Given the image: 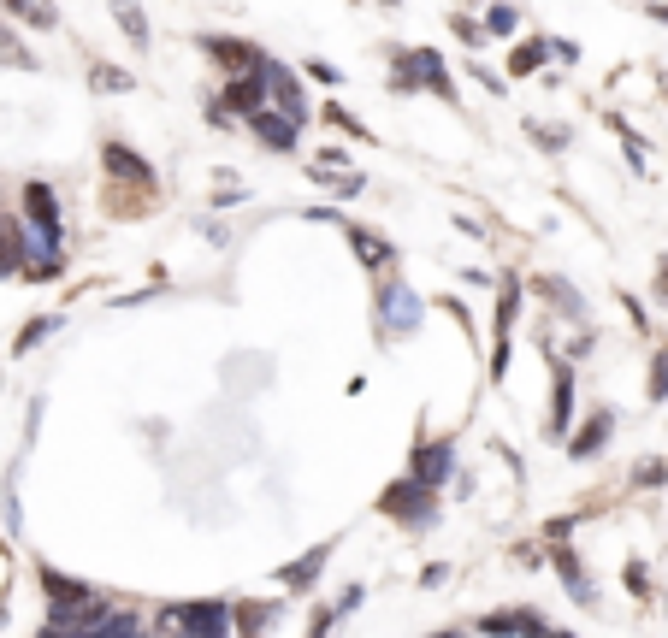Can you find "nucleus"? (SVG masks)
Here are the masks:
<instances>
[{
	"instance_id": "obj_13",
	"label": "nucleus",
	"mask_w": 668,
	"mask_h": 638,
	"mask_svg": "<svg viewBox=\"0 0 668 638\" xmlns=\"http://www.w3.org/2000/svg\"><path fill=\"white\" fill-rule=\"evenodd\" d=\"M332 550H337V538H326V544H314L308 556H296L290 568H278V585H284V591H308V585L320 579V568L332 562Z\"/></svg>"
},
{
	"instance_id": "obj_1",
	"label": "nucleus",
	"mask_w": 668,
	"mask_h": 638,
	"mask_svg": "<svg viewBox=\"0 0 668 638\" xmlns=\"http://www.w3.org/2000/svg\"><path fill=\"white\" fill-rule=\"evenodd\" d=\"M391 89H397V95L426 89V95H438L444 107H456V83H450V65H444V54H438V48H397Z\"/></svg>"
},
{
	"instance_id": "obj_37",
	"label": "nucleus",
	"mask_w": 668,
	"mask_h": 638,
	"mask_svg": "<svg viewBox=\"0 0 668 638\" xmlns=\"http://www.w3.org/2000/svg\"><path fill=\"white\" fill-rule=\"evenodd\" d=\"M645 18H657V24H668V0H657V6H645Z\"/></svg>"
},
{
	"instance_id": "obj_33",
	"label": "nucleus",
	"mask_w": 668,
	"mask_h": 638,
	"mask_svg": "<svg viewBox=\"0 0 668 638\" xmlns=\"http://www.w3.org/2000/svg\"><path fill=\"white\" fill-rule=\"evenodd\" d=\"M0 54H12V60H18V65H30V54H24V48H18V42L6 36V24H0Z\"/></svg>"
},
{
	"instance_id": "obj_17",
	"label": "nucleus",
	"mask_w": 668,
	"mask_h": 638,
	"mask_svg": "<svg viewBox=\"0 0 668 638\" xmlns=\"http://www.w3.org/2000/svg\"><path fill=\"white\" fill-rule=\"evenodd\" d=\"M0 6H6L18 24H30V30H54V24H60V6H54V0H0Z\"/></svg>"
},
{
	"instance_id": "obj_30",
	"label": "nucleus",
	"mask_w": 668,
	"mask_h": 638,
	"mask_svg": "<svg viewBox=\"0 0 668 638\" xmlns=\"http://www.w3.org/2000/svg\"><path fill=\"white\" fill-rule=\"evenodd\" d=\"M450 30H456L468 48H485V24H473V18H450Z\"/></svg>"
},
{
	"instance_id": "obj_4",
	"label": "nucleus",
	"mask_w": 668,
	"mask_h": 638,
	"mask_svg": "<svg viewBox=\"0 0 668 638\" xmlns=\"http://www.w3.org/2000/svg\"><path fill=\"white\" fill-rule=\"evenodd\" d=\"M261 77H267V95H272V107H278V113H284V119H290L296 130H302L308 119H314V113H308V95H302V77H296L290 65L267 60V71H261Z\"/></svg>"
},
{
	"instance_id": "obj_36",
	"label": "nucleus",
	"mask_w": 668,
	"mask_h": 638,
	"mask_svg": "<svg viewBox=\"0 0 668 638\" xmlns=\"http://www.w3.org/2000/svg\"><path fill=\"white\" fill-rule=\"evenodd\" d=\"M444 579H450V568H444V562H432V568L420 574V585H444Z\"/></svg>"
},
{
	"instance_id": "obj_34",
	"label": "nucleus",
	"mask_w": 668,
	"mask_h": 638,
	"mask_svg": "<svg viewBox=\"0 0 668 638\" xmlns=\"http://www.w3.org/2000/svg\"><path fill=\"white\" fill-rule=\"evenodd\" d=\"M621 308H627V319H633V331H645V308H639V296H621Z\"/></svg>"
},
{
	"instance_id": "obj_14",
	"label": "nucleus",
	"mask_w": 668,
	"mask_h": 638,
	"mask_svg": "<svg viewBox=\"0 0 668 638\" xmlns=\"http://www.w3.org/2000/svg\"><path fill=\"white\" fill-rule=\"evenodd\" d=\"M609 432H615V408H598L574 438H568V455L574 461H592V455H603V444H609Z\"/></svg>"
},
{
	"instance_id": "obj_20",
	"label": "nucleus",
	"mask_w": 668,
	"mask_h": 638,
	"mask_svg": "<svg viewBox=\"0 0 668 638\" xmlns=\"http://www.w3.org/2000/svg\"><path fill=\"white\" fill-rule=\"evenodd\" d=\"M89 89H101V95H131L136 77L131 71H119V65H107V60H95L89 65Z\"/></svg>"
},
{
	"instance_id": "obj_22",
	"label": "nucleus",
	"mask_w": 668,
	"mask_h": 638,
	"mask_svg": "<svg viewBox=\"0 0 668 638\" xmlns=\"http://www.w3.org/2000/svg\"><path fill=\"white\" fill-rule=\"evenodd\" d=\"M544 54H556V48H550L544 36H533V42H521V48L509 54V77H533L538 65H544Z\"/></svg>"
},
{
	"instance_id": "obj_38",
	"label": "nucleus",
	"mask_w": 668,
	"mask_h": 638,
	"mask_svg": "<svg viewBox=\"0 0 668 638\" xmlns=\"http://www.w3.org/2000/svg\"><path fill=\"white\" fill-rule=\"evenodd\" d=\"M432 638H468V633H462V627H444V633H432Z\"/></svg>"
},
{
	"instance_id": "obj_32",
	"label": "nucleus",
	"mask_w": 668,
	"mask_h": 638,
	"mask_svg": "<svg viewBox=\"0 0 668 638\" xmlns=\"http://www.w3.org/2000/svg\"><path fill=\"white\" fill-rule=\"evenodd\" d=\"M473 77H479V83H485V89H491V95H503V89H509V83H503V77H491V71H485V65H468Z\"/></svg>"
},
{
	"instance_id": "obj_11",
	"label": "nucleus",
	"mask_w": 668,
	"mask_h": 638,
	"mask_svg": "<svg viewBox=\"0 0 668 638\" xmlns=\"http://www.w3.org/2000/svg\"><path fill=\"white\" fill-rule=\"evenodd\" d=\"M550 562H556V574L568 579V597H574L580 609H598V591H592V579H586V568H580V556L568 550V538L550 544Z\"/></svg>"
},
{
	"instance_id": "obj_27",
	"label": "nucleus",
	"mask_w": 668,
	"mask_h": 638,
	"mask_svg": "<svg viewBox=\"0 0 668 638\" xmlns=\"http://www.w3.org/2000/svg\"><path fill=\"white\" fill-rule=\"evenodd\" d=\"M515 24H521L515 6H491V12H485V36H515Z\"/></svg>"
},
{
	"instance_id": "obj_31",
	"label": "nucleus",
	"mask_w": 668,
	"mask_h": 638,
	"mask_svg": "<svg viewBox=\"0 0 668 638\" xmlns=\"http://www.w3.org/2000/svg\"><path fill=\"white\" fill-rule=\"evenodd\" d=\"M308 77H314V83H343V71H337V65H326V60H308Z\"/></svg>"
},
{
	"instance_id": "obj_18",
	"label": "nucleus",
	"mask_w": 668,
	"mask_h": 638,
	"mask_svg": "<svg viewBox=\"0 0 668 638\" xmlns=\"http://www.w3.org/2000/svg\"><path fill=\"white\" fill-rule=\"evenodd\" d=\"M533 290H538V296H550V308H556V314H568V319L586 314V308H580V290H574V284H562V278H550V272L533 278Z\"/></svg>"
},
{
	"instance_id": "obj_2",
	"label": "nucleus",
	"mask_w": 668,
	"mask_h": 638,
	"mask_svg": "<svg viewBox=\"0 0 668 638\" xmlns=\"http://www.w3.org/2000/svg\"><path fill=\"white\" fill-rule=\"evenodd\" d=\"M379 514L408 526V532H426V526H438V497L414 479H397L391 491H379Z\"/></svg>"
},
{
	"instance_id": "obj_21",
	"label": "nucleus",
	"mask_w": 668,
	"mask_h": 638,
	"mask_svg": "<svg viewBox=\"0 0 668 638\" xmlns=\"http://www.w3.org/2000/svg\"><path fill=\"white\" fill-rule=\"evenodd\" d=\"M113 18H119V30H125L131 48H148V18H142L136 0H113Z\"/></svg>"
},
{
	"instance_id": "obj_8",
	"label": "nucleus",
	"mask_w": 668,
	"mask_h": 638,
	"mask_svg": "<svg viewBox=\"0 0 668 638\" xmlns=\"http://www.w3.org/2000/svg\"><path fill=\"white\" fill-rule=\"evenodd\" d=\"M568 420H574V367L562 355H550V420H544V432L568 438Z\"/></svg>"
},
{
	"instance_id": "obj_15",
	"label": "nucleus",
	"mask_w": 668,
	"mask_h": 638,
	"mask_svg": "<svg viewBox=\"0 0 668 638\" xmlns=\"http://www.w3.org/2000/svg\"><path fill=\"white\" fill-rule=\"evenodd\" d=\"M249 130H255V142H261V148H272V154H296V136H302V130L290 125V119H284V113H255V119H249Z\"/></svg>"
},
{
	"instance_id": "obj_9",
	"label": "nucleus",
	"mask_w": 668,
	"mask_h": 638,
	"mask_svg": "<svg viewBox=\"0 0 668 638\" xmlns=\"http://www.w3.org/2000/svg\"><path fill=\"white\" fill-rule=\"evenodd\" d=\"M379 325H385L391 337H408V331L420 325V302H414L408 284H385V290H379Z\"/></svg>"
},
{
	"instance_id": "obj_28",
	"label": "nucleus",
	"mask_w": 668,
	"mask_h": 638,
	"mask_svg": "<svg viewBox=\"0 0 668 638\" xmlns=\"http://www.w3.org/2000/svg\"><path fill=\"white\" fill-rule=\"evenodd\" d=\"M651 402H668V349H657L651 361Z\"/></svg>"
},
{
	"instance_id": "obj_10",
	"label": "nucleus",
	"mask_w": 668,
	"mask_h": 638,
	"mask_svg": "<svg viewBox=\"0 0 668 638\" xmlns=\"http://www.w3.org/2000/svg\"><path fill=\"white\" fill-rule=\"evenodd\" d=\"M267 77H261V71H255V77H231V83H225V95H219V107H225V113H237V119H243V125H249V119H255V113H267Z\"/></svg>"
},
{
	"instance_id": "obj_16",
	"label": "nucleus",
	"mask_w": 668,
	"mask_h": 638,
	"mask_svg": "<svg viewBox=\"0 0 668 638\" xmlns=\"http://www.w3.org/2000/svg\"><path fill=\"white\" fill-rule=\"evenodd\" d=\"M24 255H30V237H24V225L0 213V278H18V272L30 266Z\"/></svg>"
},
{
	"instance_id": "obj_3",
	"label": "nucleus",
	"mask_w": 668,
	"mask_h": 638,
	"mask_svg": "<svg viewBox=\"0 0 668 638\" xmlns=\"http://www.w3.org/2000/svg\"><path fill=\"white\" fill-rule=\"evenodd\" d=\"M196 48L207 60H219L225 77H255V71H267V54H261L255 42H243V36H196Z\"/></svg>"
},
{
	"instance_id": "obj_7",
	"label": "nucleus",
	"mask_w": 668,
	"mask_h": 638,
	"mask_svg": "<svg viewBox=\"0 0 668 638\" xmlns=\"http://www.w3.org/2000/svg\"><path fill=\"white\" fill-rule=\"evenodd\" d=\"M101 172H107L113 184H136L142 195H154V166H148L136 148H125V142H107V148H101Z\"/></svg>"
},
{
	"instance_id": "obj_23",
	"label": "nucleus",
	"mask_w": 668,
	"mask_h": 638,
	"mask_svg": "<svg viewBox=\"0 0 668 638\" xmlns=\"http://www.w3.org/2000/svg\"><path fill=\"white\" fill-rule=\"evenodd\" d=\"M320 119H326V125H337L343 136H355V142H367V136H373V130L361 125V119H355L349 107H337V101H326V107H320Z\"/></svg>"
},
{
	"instance_id": "obj_5",
	"label": "nucleus",
	"mask_w": 668,
	"mask_h": 638,
	"mask_svg": "<svg viewBox=\"0 0 668 638\" xmlns=\"http://www.w3.org/2000/svg\"><path fill=\"white\" fill-rule=\"evenodd\" d=\"M473 633H485V638H550V621H544L538 609H491V615L473 621Z\"/></svg>"
},
{
	"instance_id": "obj_26",
	"label": "nucleus",
	"mask_w": 668,
	"mask_h": 638,
	"mask_svg": "<svg viewBox=\"0 0 668 638\" xmlns=\"http://www.w3.org/2000/svg\"><path fill=\"white\" fill-rule=\"evenodd\" d=\"M54 331H60V319H54V314H48V319H30V325L18 331V343H12V349H18V355H30V349H36L42 337H54Z\"/></svg>"
},
{
	"instance_id": "obj_29",
	"label": "nucleus",
	"mask_w": 668,
	"mask_h": 638,
	"mask_svg": "<svg viewBox=\"0 0 668 638\" xmlns=\"http://www.w3.org/2000/svg\"><path fill=\"white\" fill-rule=\"evenodd\" d=\"M627 591H633L639 603L651 597V574H645V562H627Z\"/></svg>"
},
{
	"instance_id": "obj_24",
	"label": "nucleus",
	"mask_w": 668,
	"mask_h": 638,
	"mask_svg": "<svg viewBox=\"0 0 668 638\" xmlns=\"http://www.w3.org/2000/svg\"><path fill=\"white\" fill-rule=\"evenodd\" d=\"M657 485H668V461L663 455H645V461L633 467V491H657Z\"/></svg>"
},
{
	"instance_id": "obj_19",
	"label": "nucleus",
	"mask_w": 668,
	"mask_h": 638,
	"mask_svg": "<svg viewBox=\"0 0 668 638\" xmlns=\"http://www.w3.org/2000/svg\"><path fill=\"white\" fill-rule=\"evenodd\" d=\"M349 243H355V255L367 272H379V266H391V243L385 237H373V231H361V225H349Z\"/></svg>"
},
{
	"instance_id": "obj_6",
	"label": "nucleus",
	"mask_w": 668,
	"mask_h": 638,
	"mask_svg": "<svg viewBox=\"0 0 668 638\" xmlns=\"http://www.w3.org/2000/svg\"><path fill=\"white\" fill-rule=\"evenodd\" d=\"M450 473H456V449L444 444V438H432V444H414V455H408V479H414V485L438 491Z\"/></svg>"
},
{
	"instance_id": "obj_35",
	"label": "nucleus",
	"mask_w": 668,
	"mask_h": 638,
	"mask_svg": "<svg viewBox=\"0 0 668 638\" xmlns=\"http://www.w3.org/2000/svg\"><path fill=\"white\" fill-rule=\"evenodd\" d=\"M657 302H663V308H668V255L657 260Z\"/></svg>"
},
{
	"instance_id": "obj_25",
	"label": "nucleus",
	"mask_w": 668,
	"mask_h": 638,
	"mask_svg": "<svg viewBox=\"0 0 668 638\" xmlns=\"http://www.w3.org/2000/svg\"><path fill=\"white\" fill-rule=\"evenodd\" d=\"M527 136H533L544 154H562V148H568V130H562V125H544V119H527Z\"/></svg>"
},
{
	"instance_id": "obj_12",
	"label": "nucleus",
	"mask_w": 668,
	"mask_h": 638,
	"mask_svg": "<svg viewBox=\"0 0 668 638\" xmlns=\"http://www.w3.org/2000/svg\"><path fill=\"white\" fill-rule=\"evenodd\" d=\"M515 302H521V278H509L497 290V355H491V379L509 373V325H515Z\"/></svg>"
}]
</instances>
